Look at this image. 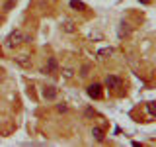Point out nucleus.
<instances>
[{"label": "nucleus", "instance_id": "nucleus-2", "mask_svg": "<svg viewBox=\"0 0 156 147\" xmlns=\"http://www.w3.org/2000/svg\"><path fill=\"white\" fill-rule=\"evenodd\" d=\"M88 96L90 98H101V94H104V88H101L100 82H94V85H90L88 86Z\"/></svg>", "mask_w": 156, "mask_h": 147}, {"label": "nucleus", "instance_id": "nucleus-15", "mask_svg": "<svg viewBox=\"0 0 156 147\" xmlns=\"http://www.w3.org/2000/svg\"><path fill=\"white\" fill-rule=\"evenodd\" d=\"M12 6H14V2H12V0H8V2L4 4V10H10V8H12Z\"/></svg>", "mask_w": 156, "mask_h": 147}, {"label": "nucleus", "instance_id": "nucleus-1", "mask_svg": "<svg viewBox=\"0 0 156 147\" xmlns=\"http://www.w3.org/2000/svg\"><path fill=\"white\" fill-rule=\"evenodd\" d=\"M6 45L8 47H16V45H20V43H23V33L20 32V29H16V32H12L8 36V39H6Z\"/></svg>", "mask_w": 156, "mask_h": 147}, {"label": "nucleus", "instance_id": "nucleus-3", "mask_svg": "<svg viewBox=\"0 0 156 147\" xmlns=\"http://www.w3.org/2000/svg\"><path fill=\"white\" fill-rule=\"evenodd\" d=\"M105 86L107 88H119L121 86V78L115 75H107L105 77Z\"/></svg>", "mask_w": 156, "mask_h": 147}, {"label": "nucleus", "instance_id": "nucleus-13", "mask_svg": "<svg viewBox=\"0 0 156 147\" xmlns=\"http://www.w3.org/2000/svg\"><path fill=\"white\" fill-rule=\"evenodd\" d=\"M57 110H58V112H66V110H68V106H66V104H58V106H57Z\"/></svg>", "mask_w": 156, "mask_h": 147}, {"label": "nucleus", "instance_id": "nucleus-8", "mask_svg": "<svg viewBox=\"0 0 156 147\" xmlns=\"http://www.w3.org/2000/svg\"><path fill=\"white\" fill-rule=\"evenodd\" d=\"M70 6L76 8V10H86V4L82 0H70Z\"/></svg>", "mask_w": 156, "mask_h": 147}, {"label": "nucleus", "instance_id": "nucleus-12", "mask_svg": "<svg viewBox=\"0 0 156 147\" xmlns=\"http://www.w3.org/2000/svg\"><path fill=\"white\" fill-rule=\"evenodd\" d=\"M88 71H90V65H84L80 69V77H88Z\"/></svg>", "mask_w": 156, "mask_h": 147}, {"label": "nucleus", "instance_id": "nucleus-11", "mask_svg": "<svg viewBox=\"0 0 156 147\" xmlns=\"http://www.w3.org/2000/svg\"><path fill=\"white\" fill-rule=\"evenodd\" d=\"M146 110H148V114H150V116H154V114H156V110H154V102H148V104H146Z\"/></svg>", "mask_w": 156, "mask_h": 147}, {"label": "nucleus", "instance_id": "nucleus-14", "mask_svg": "<svg viewBox=\"0 0 156 147\" xmlns=\"http://www.w3.org/2000/svg\"><path fill=\"white\" fill-rule=\"evenodd\" d=\"M62 73H65V77H66V78H70V77H72V69H65Z\"/></svg>", "mask_w": 156, "mask_h": 147}, {"label": "nucleus", "instance_id": "nucleus-4", "mask_svg": "<svg viewBox=\"0 0 156 147\" xmlns=\"http://www.w3.org/2000/svg\"><path fill=\"white\" fill-rule=\"evenodd\" d=\"M57 69H58V63H57V59L55 57H51L47 61V67L43 69V73H49V75H55L57 73Z\"/></svg>", "mask_w": 156, "mask_h": 147}, {"label": "nucleus", "instance_id": "nucleus-17", "mask_svg": "<svg viewBox=\"0 0 156 147\" xmlns=\"http://www.w3.org/2000/svg\"><path fill=\"white\" fill-rule=\"evenodd\" d=\"M139 2H143V4H150L152 0H139Z\"/></svg>", "mask_w": 156, "mask_h": 147}, {"label": "nucleus", "instance_id": "nucleus-9", "mask_svg": "<svg viewBox=\"0 0 156 147\" xmlns=\"http://www.w3.org/2000/svg\"><path fill=\"white\" fill-rule=\"evenodd\" d=\"M62 26H65V32H68V33H70V32H74V24H72L70 20H66V22L62 24Z\"/></svg>", "mask_w": 156, "mask_h": 147}, {"label": "nucleus", "instance_id": "nucleus-10", "mask_svg": "<svg viewBox=\"0 0 156 147\" xmlns=\"http://www.w3.org/2000/svg\"><path fill=\"white\" fill-rule=\"evenodd\" d=\"M111 51H113V49H111V47H105V49H100V51H98V57H101V55H111Z\"/></svg>", "mask_w": 156, "mask_h": 147}, {"label": "nucleus", "instance_id": "nucleus-16", "mask_svg": "<svg viewBox=\"0 0 156 147\" xmlns=\"http://www.w3.org/2000/svg\"><path fill=\"white\" fill-rule=\"evenodd\" d=\"M23 43H31V36H26V33H23Z\"/></svg>", "mask_w": 156, "mask_h": 147}, {"label": "nucleus", "instance_id": "nucleus-5", "mask_svg": "<svg viewBox=\"0 0 156 147\" xmlns=\"http://www.w3.org/2000/svg\"><path fill=\"white\" fill-rule=\"evenodd\" d=\"M57 94H58L57 86H45L43 88V98H47V100H55Z\"/></svg>", "mask_w": 156, "mask_h": 147}, {"label": "nucleus", "instance_id": "nucleus-7", "mask_svg": "<svg viewBox=\"0 0 156 147\" xmlns=\"http://www.w3.org/2000/svg\"><path fill=\"white\" fill-rule=\"evenodd\" d=\"M16 63H18V65H22V67H29V57L27 55H18L16 57Z\"/></svg>", "mask_w": 156, "mask_h": 147}, {"label": "nucleus", "instance_id": "nucleus-6", "mask_svg": "<svg viewBox=\"0 0 156 147\" xmlns=\"http://www.w3.org/2000/svg\"><path fill=\"white\" fill-rule=\"evenodd\" d=\"M92 135L96 137V141H104V137H105L104 135V130H101V127H98V126L92 127Z\"/></svg>", "mask_w": 156, "mask_h": 147}]
</instances>
